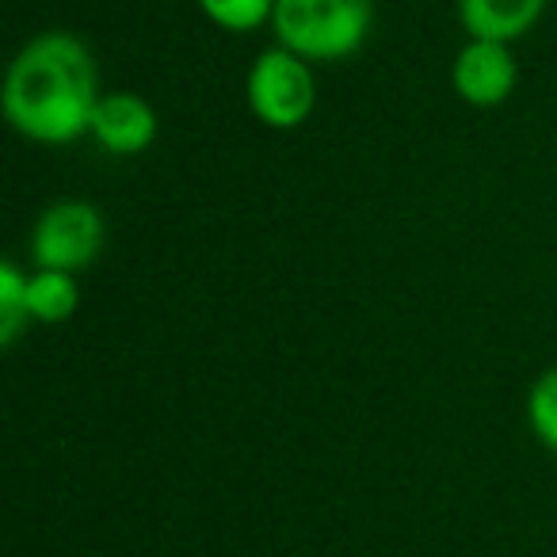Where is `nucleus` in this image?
Returning a JSON list of instances; mask_svg holds the SVG:
<instances>
[{"label": "nucleus", "instance_id": "nucleus-1", "mask_svg": "<svg viewBox=\"0 0 557 557\" xmlns=\"http://www.w3.org/2000/svg\"><path fill=\"white\" fill-rule=\"evenodd\" d=\"M100 96L92 50L70 32H42L12 58L4 77V119L24 138L65 146L88 134Z\"/></svg>", "mask_w": 557, "mask_h": 557}, {"label": "nucleus", "instance_id": "nucleus-2", "mask_svg": "<svg viewBox=\"0 0 557 557\" xmlns=\"http://www.w3.org/2000/svg\"><path fill=\"white\" fill-rule=\"evenodd\" d=\"M374 0H275L271 32L278 47L310 65L344 62L367 42Z\"/></svg>", "mask_w": 557, "mask_h": 557}, {"label": "nucleus", "instance_id": "nucleus-3", "mask_svg": "<svg viewBox=\"0 0 557 557\" xmlns=\"http://www.w3.org/2000/svg\"><path fill=\"white\" fill-rule=\"evenodd\" d=\"M245 96L252 115L271 131H295L313 115L318 103V85L306 58L290 54L283 47L263 50L252 62L245 81Z\"/></svg>", "mask_w": 557, "mask_h": 557}, {"label": "nucleus", "instance_id": "nucleus-4", "mask_svg": "<svg viewBox=\"0 0 557 557\" xmlns=\"http://www.w3.org/2000/svg\"><path fill=\"white\" fill-rule=\"evenodd\" d=\"M108 225L103 214L85 199H62L39 214L32 230V260L39 271H77L92 268L103 252Z\"/></svg>", "mask_w": 557, "mask_h": 557}, {"label": "nucleus", "instance_id": "nucleus-5", "mask_svg": "<svg viewBox=\"0 0 557 557\" xmlns=\"http://www.w3.org/2000/svg\"><path fill=\"white\" fill-rule=\"evenodd\" d=\"M450 85L470 108H500L519 85V65L508 42L470 39L455 58Z\"/></svg>", "mask_w": 557, "mask_h": 557}, {"label": "nucleus", "instance_id": "nucleus-6", "mask_svg": "<svg viewBox=\"0 0 557 557\" xmlns=\"http://www.w3.org/2000/svg\"><path fill=\"white\" fill-rule=\"evenodd\" d=\"M103 153L111 157H138L153 146L157 138V111L146 96L138 92H103L92 111L88 126Z\"/></svg>", "mask_w": 557, "mask_h": 557}, {"label": "nucleus", "instance_id": "nucleus-7", "mask_svg": "<svg viewBox=\"0 0 557 557\" xmlns=\"http://www.w3.org/2000/svg\"><path fill=\"white\" fill-rule=\"evenodd\" d=\"M546 12V0H458V20H462L470 39L485 42H516L531 32Z\"/></svg>", "mask_w": 557, "mask_h": 557}, {"label": "nucleus", "instance_id": "nucleus-8", "mask_svg": "<svg viewBox=\"0 0 557 557\" xmlns=\"http://www.w3.org/2000/svg\"><path fill=\"white\" fill-rule=\"evenodd\" d=\"M81 283L70 271H35L27 275V313L39 325H62L77 313Z\"/></svg>", "mask_w": 557, "mask_h": 557}, {"label": "nucleus", "instance_id": "nucleus-9", "mask_svg": "<svg viewBox=\"0 0 557 557\" xmlns=\"http://www.w3.org/2000/svg\"><path fill=\"white\" fill-rule=\"evenodd\" d=\"M32 321L27 313V275L12 260L0 263V344L12 348Z\"/></svg>", "mask_w": 557, "mask_h": 557}, {"label": "nucleus", "instance_id": "nucleus-10", "mask_svg": "<svg viewBox=\"0 0 557 557\" xmlns=\"http://www.w3.org/2000/svg\"><path fill=\"white\" fill-rule=\"evenodd\" d=\"M199 9L214 27H222L230 35H245L271 24L275 0H199Z\"/></svg>", "mask_w": 557, "mask_h": 557}, {"label": "nucleus", "instance_id": "nucleus-11", "mask_svg": "<svg viewBox=\"0 0 557 557\" xmlns=\"http://www.w3.org/2000/svg\"><path fill=\"white\" fill-rule=\"evenodd\" d=\"M527 420H531L534 440L557 455V367L542 371L527 394Z\"/></svg>", "mask_w": 557, "mask_h": 557}]
</instances>
